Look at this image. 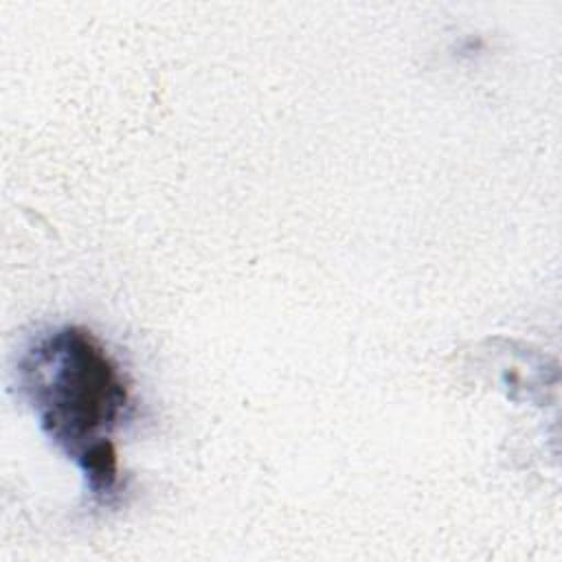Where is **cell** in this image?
Segmentation results:
<instances>
[{
  "label": "cell",
  "mask_w": 562,
  "mask_h": 562,
  "mask_svg": "<svg viewBox=\"0 0 562 562\" xmlns=\"http://www.w3.org/2000/svg\"><path fill=\"white\" fill-rule=\"evenodd\" d=\"M18 373L44 435L79 465L97 498H110L119 483L112 430L130 404L110 353L90 331L61 327L29 347Z\"/></svg>",
  "instance_id": "cell-1"
}]
</instances>
